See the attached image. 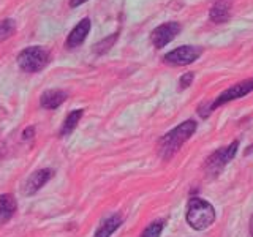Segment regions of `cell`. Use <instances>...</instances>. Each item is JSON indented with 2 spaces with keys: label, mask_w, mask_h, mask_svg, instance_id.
<instances>
[{
  "label": "cell",
  "mask_w": 253,
  "mask_h": 237,
  "mask_svg": "<svg viewBox=\"0 0 253 237\" xmlns=\"http://www.w3.org/2000/svg\"><path fill=\"white\" fill-rule=\"evenodd\" d=\"M67 100V93L59 89H52V90H46L42 98H40V105L44 109H57L63 101Z\"/></svg>",
  "instance_id": "10"
},
{
  "label": "cell",
  "mask_w": 253,
  "mask_h": 237,
  "mask_svg": "<svg viewBox=\"0 0 253 237\" xmlns=\"http://www.w3.org/2000/svg\"><path fill=\"white\" fill-rule=\"evenodd\" d=\"M185 220L188 226L195 231H204L215 221V209L209 201L193 196L187 202Z\"/></svg>",
  "instance_id": "2"
},
{
  "label": "cell",
  "mask_w": 253,
  "mask_h": 237,
  "mask_svg": "<svg viewBox=\"0 0 253 237\" xmlns=\"http://www.w3.org/2000/svg\"><path fill=\"white\" fill-rule=\"evenodd\" d=\"M250 236L253 237V215H252V218H250Z\"/></svg>",
  "instance_id": "21"
},
{
  "label": "cell",
  "mask_w": 253,
  "mask_h": 237,
  "mask_svg": "<svg viewBox=\"0 0 253 237\" xmlns=\"http://www.w3.org/2000/svg\"><path fill=\"white\" fill-rule=\"evenodd\" d=\"M87 0H71L70 2V6L71 8H76V6H79V5H83V3H85Z\"/></svg>",
  "instance_id": "20"
},
{
  "label": "cell",
  "mask_w": 253,
  "mask_h": 237,
  "mask_svg": "<svg viewBox=\"0 0 253 237\" xmlns=\"http://www.w3.org/2000/svg\"><path fill=\"white\" fill-rule=\"evenodd\" d=\"M179 32H180L179 22H165L162 26H158L157 29L152 30L150 40H152V44L157 47V49H162V47L171 43L172 40L179 35Z\"/></svg>",
  "instance_id": "7"
},
{
  "label": "cell",
  "mask_w": 253,
  "mask_h": 237,
  "mask_svg": "<svg viewBox=\"0 0 253 237\" xmlns=\"http://www.w3.org/2000/svg\"><path fill=\"white\" fill-rule=\"evenodd\" d=\"M16 209H18V202H16L13 195H0V225L6 223L14 215Z\"/></svg>",
  "instance_id": "11"
},
{
  "label": "cell",
  "mask_w": 253,
  "mask_h": 237,
  "mask_svg": "<svg viewBox=\"0 0 253 237\" xmlns=\"http://www.w3.org/2000/svg\"><path fill=\"white\" fill-rule=\"evenodd\" d=\"M34 133H35V128L34 126H29V128H26L24 130V133H22V139H29V138H34Z\"/></svg>",
  "instance_id": "19"
},
{
  "label": "cell",
  "mask_w": 253,
  "mask_h": 237,
  "mask_svg": "<svg viewBox=\"0 0 253 237\" xmlns=\"http://www.w3.org/2000/svg\"><path fill=\"white\" fill-rule=\"evenodd\" d=\"M116 40H117V34H113L111 37H108V38H105V40H101L100 43L95 44L93 51L97 52V54H105V52H108V51L111 49V47H113V44L116 43Z\"/></svg>",
  "instance_id": "17"
},
{
  "label": "cell",
  "mask_w": 253,
  "mask_h": 237,
  "mask_svg": "<svg viewBox=\"0 0 253 237\" xmlns=\"http://www.w3.org/2000/svg\"><path fill=\"white\" fill-rule=\"evenodd\" d=\"M250 92H253V78L244 79V81H241V82L229 85L226 90H223L220 95H217V97L212 100V103L211 101L203 103V105L198 108V114H200L203 118H208L217 108L228 105V103H231L234 100H239V98L245 97V95H249Z\"/></svg>",
  "instance_id": "3"
},
{
  "label": "cell",
  "mask_w": 253,
  "mask_h": 237,
  "mask_svg": "<svg viewBox=\"0 0 253 237\" xmlns=\"http://www.w3.org/2000/svg\"><path fill=\"white\" fill-rule=\"evenodd\" d=\"M90 19L89 18H84L79 21L75 29L70 32V35L67 38V47L68 49H75V47H78L79 44H83L85 41L87 35H89L90 32Z\"/></svg>",
  "instance_id": "9"
},
{
  "label": "cell",
  "mask_w": 253,
  "mask_h": 237,
  "mask_svg": "<svg viewBox=\"0 0 253 237\" xmlns=\"http://www.w3.org/2000/svg\"><path fill=\"white\" fill-rule=\"evenodd\" d=\"M237 147H239V141H233L229 146L217 149L215 152H212L206 158L203 164V172L206 174V177L215 179L220 176V172L226 168V164L233 161V158L237 154Z\"/></svg>",
  "instance_id": "4"
},
{
  "label": "cell",
  "mask_w": 253,
  "mask_h": 237,
  "mask_svg": "<svg viewBox=\"0 0 253 237\" xmlns=\"http://www.w3.org/2000/svg\"><path fill=\"white\" fill-rule=\"evenodd\" d=\"M203 49L200 46H179L176 49L169 51L168 54H165L163 62L166 65H172V67H184L190 65L195 60L201 57Z\"/></svg>",
  "instance_id": "6"
},
{
  "label": "cell",
  "mask_w": 253,
  "mask_h": 237,
  "mask_svg": "<svg viewBox=\"0 0 253 237\" xmlns=\"http://www.w3.org/2000/svg\"><path fill=\"white\" fill-rule=\"evenodd\" d=\"M47 62H49V54L40 46L26 47L18 55V65L27 73H38L47 65Z\"/></svg>",
  "instance_id": "5"
},
{
  "label": "cell",
  "mask_w": 253,
  "mask_h": 237,
  "mask_svg": "<svg viewBox=\"0 0 253 237\" xmlns=\"http://www.w3.org/2000/svg\"><path fill=\"white\" fill-rule=\"evenodd\" d=\"M51 177H52V171H51V169H47V168L35 171V172L32 174V176L27 179L26 184H24L22 193H24V195H35L40 188L44 187V185L47 184V182L51 180Z\"/></svg>",
  "instance_id": "8"
},
{
  "label": "cell",
  "mask_w": 253,
  "mask_h": 237,
  "mask_svg": "<svg viewBox=\"0 0 253 237\" xmlns=\"http://www.w3.org/2000/svg\"><path fill=\"white\" fill-rule=\"evenodd\" d=\"M196 128L198 123L193 118H188V120L179 123L177 126H174L172 130L166 133L165 136H162L160 141H158V155H160L162 160H171L180 150V147L193 136Z\"/></svg>",
  "instance_id": "1"
},
{
  "label": "cell",
  "mask_w": 253,
  "mask_h": 237,
  "mask_svg": "<svg viewBox=\"0 0 253 237\" xmlns=\"http://www.w3.org/2000/svg\"><path fill=\"white\" fill-rule=\"evenodd\" d=\"M84 114L83 109H75L67 116L65 122H63L62 128H60V136H68V134L76 128V125L81 120V117Z\"/></svg>",
  "instance_id": "14"
},
{
  "label": "cell",
  "mask_w": 253,
  "mask_h": 237,
  "mask_svg": "<svg viewBox=\"0 0 253 237\" xmlns=\"http://www.w3.org/2000/svg\"><path fill=\"white\" fill-rule=\"evenodd\" d=\"M209 18L215 24H223L229 19V5L226 2L215 3L209 11Z\"/></svg>",
  "instance_id": "13"
},
{
  "label": "cell",
  "mask_w": 253,
  "mask_h": 237,
  "mask_svg": "<svg viewBox=\"0 0 253 237\" xmlns=\"http://www.w3.org/2000/svg\"><path fill=\"white\" fill-rule=\"evenodd\" d=\"M193 79H195V75L192 73V71H188V73L182 75V76H180V79H179V87H180L182 90H184V89H187V87H190V85H192Z\"/></svg>",
  "instance_id": "18"
},
{
  "label": "cell",
  "mask_w": 253,
  "mask_h": 237,
  "mask_svg": "<svg viewBox=\"0 0 253 237\" xmlns=\"http://www.w3.org/2000/svg\"><path fill=\"white\" fill-rule=\"evenodd\" d=\"M163 228H165V220H155L142 231L139 237H160L163 233Z\"/></svg>",
  "instance_id": "15"
},
{
  "label": "cell",
  "mask_w": 253,
  "mask_h": 237,
  "mask_svg": "<svg viewBox=\"0 0 253 237\" xmlns=\"http://www.w3.org/2000/svg\"><path fill=\"white\" fill-rule=\"evenodd\" d=\"M16 30V22L13 19H3L0 21V41L10 38Z\"/></svg>",
  "instance_id": "16"
},
{
  "label": "cell",
  "mask_w": 253,
  "mask_h": 237,
  "mask_svg": "<svg viewBox=\"0 0 253 237\" xmlns=\"http://www.w3.org/2000/svg\"><path fill=\"white\" fill-rule=\"evenodd\" d=\"M122 225V217L119 213H114V215L108 217L103 223L98 226V229L95 231L93 237H109L114 231H117L119 226Z\"/></svg>",
  "instance_id": "12"
}]
</instances>
